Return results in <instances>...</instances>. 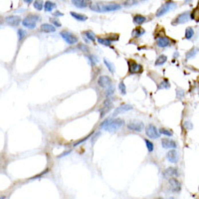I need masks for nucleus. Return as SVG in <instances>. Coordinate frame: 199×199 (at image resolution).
Listing matches in <instances>:
<instances>
[{
  "mask_svg": "<svg viewBox=\"0 0 199 199\" xmlns=\"http://www.w3.org/2000/svg\"><path fill=\"white\" fill-rule=\"evenodd\" d=\"M125 121L121 119H107L103 123H101L100 127L108 131H116L123 125Z\"/></svg>",
  "mask_w": 199,
  "mask_h": 199,
  "instance_id": "f257e3e1",
  "label": "nucleus"
},
{
  "mask_svg": "<svg viewBox=\"0 0 199 199\" xmlns=\"http://www.w3.org/2000/svg\"><path fill=\"white\" fill-rule=\"evenodd\" d=\"M175 7H176V4H175L174 2H172V1L166 2V3L163 4V5L157 10V12H156V17H160V16L164 15V14H166L167 12H169L170 10H173Z\"/></svg>",
  "mask_w": 199,
  "mask_h": 199,
  "instance_id": "f03ea898",
  "label": "nucleus"
},
{
  "mask_svg": "<svg viewBox=\"0 0 199 199\" xmlns=\"http://www.w3.org/2000/svg\"><path fill=\"white\" fill-rule=\"evenodd\" d=\"M39 20V16L36 15H29L22 21V24L24 27L28 29H34L36 27V23Z\"/></svg>",
  "mask_w": 199,
  "mask_h": 199,
  "instance_id": "7ed1b4c3",
  "label": "nucleus"
},
{
  "mask_svg": "<svg viewBox=\"0 0 199 199\" xmlns=\"http://www.w3.org/2000/svg\"><path fill=\"white\" fill-rule=\"evenodd\" d=\"M60 35H61V37L65 40V42L68 43L69 45H74V44L78 43V38H77L74 34L68 32V31H62Z\"/></svg>",
  "mask_w": 199,
  "mask_h": 199,
  "instance_id": "20e7f679",
  "label": "nucleus"
},
{
  "mask_svg": "<svg viewBox=\"0 0 199 199\" xmlns=\"http://www.w3.org/2000/svg\"><path fill=\"white\" fill-rule=\"evenodd\" d=\"M145 133H146V135H147L148 137H150V139H158L159 135H160V133H159L158 129H156L153 125H148L147 127H146Z\"/></svg>",
  "mask_w": 199,
  "mask_h": 199,
  "instance_id": "39448f33",
  "label": "nucleus"
},
{
  "mask_svg": "<svg viewBox=\"0 0 199 199\" xmlns=\"http://www.w3.org/2000/svg\"><path fill=\"white\" fill-rule=\"evenodd\" d=\"M127 64H129V74H139L142 72V67L139 64L135 63L133 60L127 61Z\"/></svg>",
  "mask_w": 199,
  "mask_h": 199,
  "instance_id": "423d86ee",
  "label": "nucleus"
},
{
  "mask_svg": "<svg viewBox=\"0 0 199 199\" xmlns=\"http://www.w3.org/2000/svg\"><path fill=\"white\" fill-rule=\"evenodd\" d=\"M190 19V13L189 12H183V13L179 14L178 16H177L176 18H175V20L172 22V25H178V24H183V23L187 22V21H189Z\"/></svg>",
  "mask_w": 199,
  "mask_h": 199,
  "instance_id": "0eeeda50",
  "label": "nucleus"
},
{
  "mask_svg": "<svg viewBox=\"0 0 199 199\" xmlns=\"http://www.w3.org/2000/svg\"><path fill=\"white\" fill-rule=\"evenodd\" d=\"M121 8V6L118 3H108V4H103V5H101L102 12L116 11V10H119Z\"/></svg>",
  "mask_w": 199,
  "mask_h": 199,
  "instance_id": "6e6552de",
  "label": "nucleus"
},
{
  "mask_svg": "<svg viewBox=\"0 0 199 199\" xmlns=\"http://www.w3.org/2000/svg\"><path fill=\"white\" fill-rule=\"evenodd\" d=\"M168 182H169V185H170L171 191L175 192V193H177V192L180 191V189H181V185H180V182L176 178H174V177H170V178L168 179Z\"/></svg>",
  "mask_w": 199,
  "mask_h": 199,
  "instance_id": "1a4fd4ad",
  "label": "nucleus"
},
{
  "mask_svg": "<svg viewBox=\"0 0 199 199\" xmlns=\"http://www.w3.org/2000/svg\"><path fill=\"white\" fill-rule=\"evenodd\" d=\"M127 129L129 131H137V133H140L143 129V123H137V121H131L127 125Z\"/></svg>",
  "mask_w": 199,
  "mask_h": 199,
  "instance_id": "9d476101",
  "label": "nucleus"
},
{
  "mask_svg": "<svg viewBox=\"0 0 199 199\" xmlns=\"http://www.w3.org/2000/svg\"><path fill=\"white\" fill-rule=\"evenodd\" d=\"M156 45L160 48H165L171 45V41H170V39L167 38V37L160 36V37H157V39H156Z\"/></svg>",
  "mask_w": 199,
  "mask_h": 199,
  "instance_id": "9b49d317",
  "label": "nucleus"
},
{
  "mask_svg": "<svg viewBox=\"0 0 199 199\" xmlns=\"http://www.w3.org/2000/svg\"><path fill=\"white\" fill-rule=\"evenodd\" d=\"M98 84L103 88H109L110 86H112V80L108 76H101L98 79Z\"/></svg>",
  "mask_w": 199,
  "mask_h": 199,
  "instance_id": "f8f14e48",
  "label": "nucleus"
},
{
  "mask_svg": "<svg viewBox=\"0 0 199 199\" xmlns=\"http://www.w3.org/2000/svg\"><path fill=\"white\" fill-rule=\"evenodd\" d=\"M131 109H133V107H131V105H121V106L116 108L115 112L113 113V117H116L119 114H123V113L129 112V111H131Z\"/></svg>",
  "mask_w": 199,
  "mask_h": 199,
  "instance_id": "ddd939ff",
  "label": "nucleus"
},
{
  "mask_svg": "<svg viewBox=\"0 0 199 199\" xmlns=\"http://www.w3.org/2000/svg\"><path fill=\"white\" fill-rule=\"evenodd\" d=\"M166 157H167V159H168L169 162H171V163H176L179 159L178 153H177V151L174 149V148H172V149L169 150V151L167 152Z\"/></svg>",
  "mask_w": 199,
  "mask_h": 199,
  "instance_id": "4468645a",
  "label": "nucleus"
},
{
  "mask_svg": "<svg viewBox=\"0 0 199 199\" xmlns=\"http://www.w3.org/2000/svg\"><path fill=\"white\" fill-rule=\"evenodd\" d=\"M20 21H21V18L19 16H16V15L8 16V17L5 18V22L7 23V24L11 25V26H17L20 23Z\"/></svg>",
  "mask_w": 199,
  "mask_h": 199,
  "instance_id": "2eb2a0df",
  "label": "nucleus"
},
{
  "mask_svg": "<svg viewBox=\"0 0 199 199\" xmlns=\"http://www.w3.org/2000/svg\"><path fill=\"white\" fill-rule=\"evenodd\" d=\"M161 145H162L163 148H176L177 144L174 140L172 139H163L161 140Z\"/></svg>",
  "mask_w": 199,
  "mask_h": 199,
  "instance_id": "dca6fc26",
  "label": "nucleus"
},
{
  "mask_svg": "<svg viewBox=\"0 0 199 199\" xmlns=\"http://www.w3.org/2000/svg\"><path fill=\"white\" fill-rule=\"evenodd\" d=\"M40 31L44 33H51V32H55L56 31V27L52 24H48V23H44V24L41 25L40 27Z\"/></svg>",
  "mask_w": 199,
  "mask_h": 199,
  "instance_id": "f3484780",
  "label": "nucleus"
},
{
  "mask_svg": "<svg viewBox=\"0 0 199 199\" xmlns=\"http://www.w3.org/2000/svg\"><path fill=\"white\" fill-rule=\"evenodd\" d=\"M163 176H164L165 178H170V177H173V176H178V171H177V169L174 168V167H168V168L164 171Z\"/></svg>",
  "mask_w": 199,
  "mask_h": 199,
  "instance_id": "a211bd4d",
  "label": "nucleus"
},
{
  "mask_svg": "<svg viewBox=\"0 0 199 199\" xmlns=\"http://www.w3.org/2000/svg\"><path fill=\"white\" fill-rule=\"evenodd\" d=\"M90 0H72L73 5H75L78 8H86L89 5Z\"/></svg>",
  "mask_w": 199,
  "mask_h": 199,
  "instance_id": "6ab92c4d",
  "label": "nucleus"
},
{
  "mask_svg": "<svg viewBox=\"0 0 199 199\" xmlns=\"http://www.w3.org/2000/svg\"><path fill=\"white\" fill-rule=\"evenodd\" d=\"M133 23L137 25H142L143 23L147 22V18L144 17V16L142 15H139V14H137V15H135L133 16Z\"/></svg>",
  "mask_w": 199,
  "mask_h": 199,
  "instance_id": "aec40b11",
  "label": "nucleus"
},
{
  "mask_svg": "<svg viewBox=\"0 0 199 199\" xmlns=\"http://www.w3.org/2000/svg\"><path fill=\"white\" fill-rule=\"evenodd\" d=\"M56 8V4L54 2H51V1H46L44 3V10L46 12H51L52 10Z\"/></svg>",
  "mask_w": 199,
  "mask_h": 199,
  "instance_id": "412c9836",
  "label": "nucleus"
},
{
  "mask_svg": "<svg viewBox=\"0 0 199 199\" xmlns=\"http://www.w3.org/2000/svg\"><path fill=\"white\" fill-rule=\"evenodd\" d=\"M71 15L75 18L76 20L78 21H86L88 19V17L86 15H83V14H79V13H76V12H71Z\"/></svg>",
  "mask_w": 199,
  "mask_h": 199,
  "instance_id": "4be33fe9",
  "label": "nucleus"
},
{
  "mask_svg": "<svg viewBox=\"0 0 199 199\" xmlns=\"http://www.w3.org/2000/svg\"><path fill=\"white\" fill-rule=\"evenodd\" d=\"M144 32H145V31H144L142 28H135L133 30L131 35H133V37H135V38H137V37H140L141 35H143Z\"/></svg>",
  "mask_w": 199,
  "mask_h": 199,
  "instance_id": "5701e85b",
  "label": "nucleus"
},
{
  "mask_svg": "<svg viewBox=\"0 0 199 199\" xmlns=\"http://www.w3.org/2000/svg\"><path fill=\"white\" fill-rule=\"evenodd\" d=\"M34 8L38 11H41L44 7V1L43 0H35L34 1V4H33Z\"/></svg>",
  "mask_w": 199,
  "mask_h": 199,
  "instance_id": "b1692460",
  "label": "nucleus"
},
{
  "mask_svg": "<svg viewBox=\"0 0 199 199\" xmlns=\"http://www.w3.org/2000/svg\"><path fill=\"white\" fill-rule=\"evenodd\" d=\"M167 61V57L165 55H160L159 57L157 58V60L155 61V66H161V65H163L165 62Z\"/></svg>",
  "mask_w": 199,
  "mask_h": 199,
  "instance_id": "393cba45",
  "label": "nucleus"
},
{
  "mask_svg": "<svg viewBox=\"0 0 199 199\" xmlns=\"http://www.w3.org/2000/svg\"><path fill=\"white\" fill-rule=\"evenodd\" d=\"M194 36V30L191 28V27H188L185 30V39L190 40L192 37Z\"/></svg>",
  "mask_w": 199,
  "mask_h": 199,
  "instance_id": "a878e982",
  "label": "nucleus"
},
{
  "mask_svg": "<svg viewBox=\"0 0 199 199\" xmlns=\"http://www.w3.org/2000/svg\"><path fill=\"white\" fill-rule=\"evenodd\" d=\"M98 42H99V44H102L104 46L112 47V41L109 40L108 38H98Z\"/></svg>",
  "mask_w": 199,
  "mask_h": 199,
  "instance_id": "bb28decb",
  "label": "nucleus"
},
{
  "mask_svg": "<svg viewBox=\"0 0 199 199\" xmlns=\"http://www.w3.org/2000/svg\"><path fill=\"white\" fill-rule=\"evenodd\" d=\"M104 63H105V65L108 67L109 71H110L111 73H113V74H114L115 71H116V68H115L114 64H113V63H111L110 61H108V59H104Z\"/></svg>",
  "mask_w": 199,
  "mask_h": 199,
  "instance_id": "cd10ccee",
  "label": "nucleus"
},
{
  "mask_svg": "<svg viewBox=\"0 0 199 199\" xmlns=\"http://www.w3.org/2000/svg\"><path fill=\"white\" fill-rule=\"evenodd\" d=\"M199 51L198 48H193L192 50H190L189 52H188L187 54H186V59H190V58L194 57V56L196 55V53Z\"/></svg>",
  "mask_w": 199,
  "mask_h": 199,
  "instance_id": "c85d7f7f",
  "label": "nucleus"
},
{
  "mask_svg": "<svg viewBox=\"0 0 199 199\" xmlns=\"http://www.w3.org/2000/svg\"><path fill=\"white\" fill-rule=\"evenodd\" d=\"M85 36L87 37L88 39H90L92 42H95L96 41V36L92 31H86L85 32Z\"/></svg>",
  "mask_w": 199,
  "mask_h": 199,
  "instance_id": "c756f323",
  "label": "nucleus"
},
{
  "mask_svg": "<svg viewBox=\"0 0 199 199\" xmlns=\"http://www.w3.org/2000/svg\"><path fill=\"white\" fill-rule=\"evenodd\" d=\"M26 36H27L26 31L23 30V29H19V30H18V40H19V41H22Z\"/></svg>",
  "mask_w": 199,
  "mask_h": 199,
  "instance_id": "7c9ffc66",
  "label": "nucleus"
},
{
  "mask_svg": "<svg viewBox=\"0 0 199 199\" xmlns=\"http://www.w3.org/2000/svg\"><path fill=\"white\" fill-rule=\"evenodd\" d=\"M90 8H91L93 11L96 12H102V9H101V5L99 3H95V4H91L90 5Z\"/></svg>",
  "mask_w": 199,
  "mask_h": 199,
  "instance_id": "2f4dec72",
  "label": "nucleus"
},
{
  "mask_svg": "<svg viewBox=\"0 0 199 199\" xmlns=\"http://www.w3.org/2000/svg\"><path fill=\"white\" fill-rule=\"evenodd\" d=\"M144 142H145L146 147H147L148 151H152V150H153V148H154L153 143H152V142L150 141V140H148V139H144Z\"/></svg>",
  "mask_w": 199,
  "mask_h": 199,
  "instance_id": "473e14b6",
  "label": "nucleus"
},
{
  "mask_svg": "<svg viewBox=\"0 0 199 199\" xmlns=\"http://www.w3.org/2000/svg\"><path fill=\"white\" fill-rule=\"evenodd\" d=\"M119 91H121V95H125V94H127V89H125V85L123 82H121V83H119Z\"/></svg>",
  "mask_w": 199,
  "mask_h": 199,
  "instance_id": "72a5a7b5",
  "label": "nucleus"
},
{
  "mask_svg": "<svg viewBox=\"0 0 199 199\" xmlns=\"http://www.w3.org/2000/svg\"><path fill=\"white\" fill-rule=\"evenodd\" d=\"M137 3V0H125L123 5L125 7H129V6H133V5H135Z\"/></svg>",
  "mask_w": 199,
  "mask_h": 199,
  "instance_id": "f704fd0d",
  "label": "nucleus"
},
{
  "mask_svg": "<svg viewBox=\"0 0 199 199\" xmlns=\"http://www.w3.org/2000/svg\"><path fill=\"white\" fill-rule=\"evenodd\" d=\"M159 133H162V135H168V137H171V135H173L172 131H169V129H159Z\"/></svg>",
  "mask_w": 199,
  "mask_h": 199,
  "instance_id": "c9c22d12",
  "label": "nucleus"
},
{
  "mask_svg": "<svg viewBox=\"0 0 199 199\" xmlns=\"http://www.w3.org/2000/svg\"><path fill=\"white\" fill-rule=\"evenodd\" d=\"M170 87V85H169L168 81L167 80H164L163 82H161V85L159 86V89H168V88Z\"/></svg>",
  "mask_w": 199,
  "mask_h": 199,
  "instance_id": "e433bc0d",
  "label": "nucleus"
},
{
  "mask_svg": "<svg viewBox=\"0 0 199 199\" xmlns=\"http://www.w3.org/2000/svg\"><path fill=\"white\" fill-rule=\"evenodd\" d=\"M114 94V88L112 87V86H110V87L108 88V91L106 92V96H111V95H113Z\"/></svg>",
  "mask_w": 199,
  "mask_h": 199,
  "instance_id": "4c0bfd02",
  "label": "nucleus"
},
{
  "mask_svg": "<svg viewBox=\"0 0 199 199\" xmlns=\"http://www.w3.org/2000/svg\"><path fill=\"white\" fill-rule=\"evenodd\" d=\"M50 21H51L52 24H54L56 27H61V23L59 22V21H57L56 19H50Z\"/></svg>",
  "mask_w": 199,
  "mask_h": 199,
  "instance_id": "58836bf2",
  "label": "nucleus"
},
{
  "mask_svg": "<svg viewBox=\"0 0 199 199\" xmlns=\"http://www.w3.org/2000/svg\"><path fill=\"white\" fill-rule=\"evenodd\" d=\"M177 98H179V99H181L182 97H183V95H184V93H183V91L182 90H178L177 89Z\"/></svg>",
  "mask_w": 199,
  "mask_h": 199,
  "instance_id": "ea45409f",
  "label": "nucleus"
},
{
  "mask_svg": "<svg viewBox=\"0 0 199 199\" xmlns=\"http://www.w3.org/2000/svg\"><path fill=\"white\" fill-rule=\"evenodd\" d=\"M54 15L55 16H63V13H60L59 11H56V12H54Z\"/></svg>",
  "mask_w": 199,
  "mask_h": 199,
  "instance_id": "a19ab883",
  "label": "nucleus"
},
{
  "mask_svg": "<svg viewBox=\"0 0 199 199\" xmlns=\"http://www.w3.org/2000/svg\"><path fill=\"white\" fill-rule=\"evenodd\" d=\"M33 1H34V0H24V2H25V3H27V4H30V3H32Z\"/></svg>",
  "mask_w": 199,
  "mask_h": 199,
  "instance_id": "79ce46f5",
  "label": "nucleus"
},
{
  "mask_svg": "<svg viewBox=\"0 0 199 199\" xmlns=\"http://www.w3.org/2000/svg\"><path fill=\"white\" fill-rule=\"evenodd\" d=\"M67 153H70V150H68V151H66V152H64V153H62V154H61V157H62V156H65V155H66V154Z\"/></svg>",
  "mask_w": 199,
  "mask_h": 199,
  "instance_id": "37998d69",
  "label": "nucleus"
},
{
  "mask_svg": "<svg viewBox=\"0 0 199 199\" xmlns=\"http://www.w3.org/2000/svg\"><path fill=\"white\" fill-rule=\"evenodd\" d=\"M190 1H192V0H184V4L188 3V2H190Z\"/></svg>",
  "mask_w": 199,
  "mask_h": 199,
  "instance_id": "c03bdc74",
  "label": "nucleus"
},
{
  "mask_svg": "<svg viewBox=\"0 0 199 199\" xmlns=\"http://www.w3.org/2000/svg\"><path fill=\"white\" fill-rule=\"evenodd\" d=\"M2 22H3V20H2V17H0V25L2 24Z\"/></svg>",
  "mask_w": 199,
  "mask_h": 199,
  "instance_id": "a18cd8bd",
  "label": "nucleus"
},
{
  "mask_svg": "<svg viewBox=\"0 0 199 199\" xmlns=\"http://www.w3.org/2000/svg\"><path fill=\"white\" fill-rule=\"evenodd\" d=\"M139 1H144V0H139Z\"/></svg>",
  "mask_w": 199,
  "mask_h": 199,
  "instance_id": "49530a36",
  "label": "nucleus"
},
{
  "mask_svg": "<svg viewBox=\"0 0 199 199\" xmlns=\"http://www.w3.org/2000/svg\"><path fill=\"white\" fill-rule=\"evenodd\" d=\"M198 5H199V0H198Z\"/></svg>",
  "mask_w": 199,
  "mask_h": 199,
  "instance_id": "de8ad7c7",
  "label": "nucleus"
}]
</instances>
